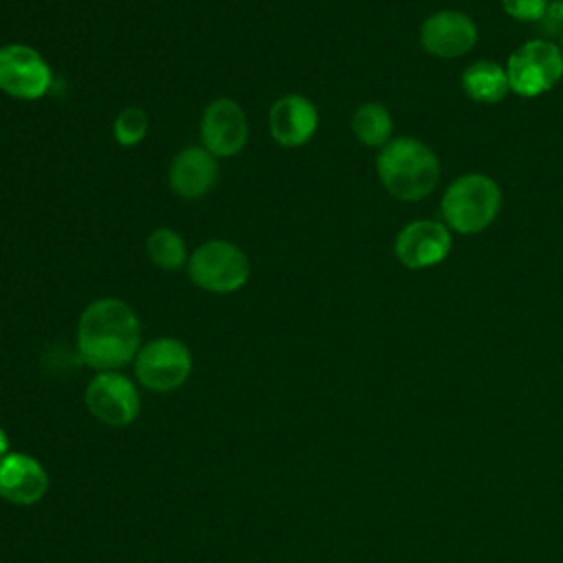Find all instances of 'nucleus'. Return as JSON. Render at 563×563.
Returning <instances> with one entry per match:
<instances>
[{
	"label": "nucleus",
	"instance_id": "1",
	"mask_svg": "<svg viewBox=\"0 0 563 563\" xmlns=\"http://www.w3.org/2000/svg\"><path fill=\"white\" fill-rule=\"evenodd\" d=\"M139 347L141 323L123 299L101 297L84 308L77 323V352L88 367L117 372L134 361Z\"/></svg>",
	"mask_w": 563,
	"mask_h": 563
},
{
	"label": "nucleus",
	"instance_id": "2",
	"mask_svg": "<svg viewBox=\"0 0 563 563\" xmlns=\"http://www.w3.org/2000/svg\"><path fill=\"white\" fill-rule=\"evenodd\" d=\"M376 174L383 189L400 202L431 196L440 183L438 154L413 136H396L378 150Z\"/></svg>",
	"mask_w": 563,
	"mask_h": 563
},
{
	"label": "nucleus",
	"instance_id": "3",
	"mask_svg": "<svg viewBox=\"0 0 563 563\" xmlns=\"http://www.w3.org/2000/svg\"><path fill=\"white\" fill-rule=\"evenodd\" d=\"M501 209V189L486 174H462L444 189L440 200L442 222L449 231L473 235L488 229Z\"/></svg>",
	"mask_w": 563,
	"mask_h": 563
},
{
	"label": "nucleus",
	"instance_id": "4",
	"mask_svg": "<svg viewBox=\"0 0 563 563\" xmlns=\"http://www.w3.org/2000/svg\"><path fill=\"white\" fill-rule=\"evenodd\" d=\"M251 264L246 253L229 240H207L189 253V279L213 295L238 292L249 282Z\"/></svg>",
	"mask_w": 563,
	"mask_h": 563
},
{
	"label": "nucleus",
	"instance_id": "5",
	"mask_svg": "<svg viewBox=\"0 0 563 563\" xmlns=\"http://www.w3.org/2000/svg\"><path fill=\"white\" fill-rule=\"evenodd\" d=\"M510 92L519 97H539L563 79V53L550 40H528L506 59Z\"/></svg>",
	"mask_w": 563,
	"mask_h": 563
},
{
	"label": "nucleus",
	"instance_id": "6",
	"mask_svg": "<svg viewBox=\"0 0 563 563\" xmlns=\"http://www.w3.org/2000/svg\"><path fill=\"white\" fill-rule=\"evenodd\" d=\"M134 372L143 387L152 391H172L180 387L191 372L189 347L172 336H158L139 347Z\"/></svg>",
	"mask_w": 563,
	"mask_h": 563
},
{
	"label": "nucleus",
	"instance_id": "7",
	"mask_svg": "<svg viewBox=\"0 0 563 563\" xmlns=\"http://www.w3.org/2000/svg\"><path fill=\"white\" fill-rule=\"evenodd\" d=\"M53 86V70L44 55L29 44L0 46V90L20 101H37Z\"/></svg>",
	"mask_w": 563,
	"mask_h": 563
},
{
	"label": "nucleus",
	"instance_id": "8",
	"mask_svg": "<svg viewBox=\"0 0 563 563\" xmlns=\"http://www.w3.org/2000/svg\"><path fill=\"white\" fill-rule=\"evenodd\" d=\"M451 246L453 238L444 222L413 220L398 231L394 242V255L405 268L420 271L444 262L451 253Z\"/></svg>",
	"mask_w": 563,
	"mask_h": 563
},
{
	"label": "nucleus",
	"instance_id": "9",
	"mask_svg": "<svg viewBox=\"0 0 563 563\" xmlns=\"http://www.w3.org/2000/svg\"><path fill=\"white\" fill-rule=\"evenodd\" d=\"M249 139L246 114L229 97L213 99L200 119V141L216 158H231L240 154Z\"/></svg>",
	"mask_w": 563,
	"mask_h": 563
},
{
	"label": "nucleus",
	"instance_id": "10",
	"mask_svg": "<svg viewBox=\"0 0 563 563\" xmlns=\"http://www.w3.org/2000/svg\"><path fill=\"white\" fill-rule=\"evenodd\" d=\"M86 405L95 418L110 427L130 424L141 407L132 380L119 372H97L86 387Z\"/></svg>",
	"mask_w": 563,
	"mask_h": 563
},
{
	"label": "nucleus",
	"instance_id": "11",
	"mask_svg": "<svg viewBox=\"0 0 563 563\" xmlns=\"http://www.w3.org/2000/svg\"><path fill=\"white\" fill-rule=\"evenodd\" d=\"M477 44V24L471 15L455 9L431 13L420 26V46L440 59H457Z\"/></svg>",
	"mask_w": 563,
	"mask_h": 563
},
{
	"label": "nucleus",
	"instance_id": "12",
	"mask_svg": "<svg viewBox=\"0 0 563 563\" xmlns=\"http://www.w3.org/2000/svg\"><path fill=\"white\" fill-rule=\"evenodd\" d=\"M319 128V112L314 103L299 95H282L268 110V132L282 147L306 145Z\"/></svg>",
	"mask_w": 563,
	"mask_h": 563
},
{
	"label": "nucleus",
	"instance_id": "13",
	"mask_svg": "<svg viewBox=\"0 0 563 563\" xmlns=\"http://www.w3.org/2000/svg\"><path fill=\"white\" fill-rule=\"evenodd\" d=\"M169 187L185 200H196L209 194L218 180V158L202 145L183 147L169 163Z\"/></svg>",
	"mask_w": 563,
	"mask_h": 563
},
{
	"label": "nucleus",
	"instance_id": "14",
	"mask_svg": "<svg viewBox=\"0 0 563 563\" xmlns=\"http://www.w3.org/2000/svg\"><path fill=\"white\" fill-rule=\"evenodd\" d=\"M48 477L44 466L24 453H7L0 460V497L11 504H35L44 497Z\"/></svg>",
	"mask_w": 563,
	"mask_h": 563
},
{
	"label": "nucleus",
	"instance_id": "15",
	"mask_svg": "<svg viewBox=\"0 0 563 563\" xmlns=\"http://www.w3.org/2000/svg\"><path fill=\"white\" fill-rule=\"evenodd\" d=\"M460 84L464 95L475 103H499L510 92L506 66L493 59H477L468 64Z\"/></svg>",
	"mask_w": 563,
	"mask_h": 563
},
{
	"label": "nucleus",
	"instance_id": "16",
	"mask_svg": "<svg viewBox=\"0 0 563 563\" xmlns=\"http://www.w3.org/2000/svg\"><path fill=\"white\" fill-rule=\"evenodd\" d=\"M352 132L367 147H383L391 141L394 121L383 103L367 101L358 106L352 114Z\"/></svg>",
	"mask_w": 563,
	"mask_h": 563
},
{
	"label": "nucleus",
	"instance_id": "17",
	"mask_svg": "<svg viewBox=\"0 0 563 563\" xmlns=\"http://www.w3.org/2000/svg\"><path fill=\"white\" fill-rule=\"evenodd\" d=\"M145 251L150 262L167 273L180 271L189 262V251L183 235L169 227H161L147 235Z\"/></svg>",
	"mask_w": 563,
	"mask_h": 563
},
{
	"label": "nucleus",
	"instance_id": "18",
	"mask_svg": "<svg viewBox=\"0 0 563 563\" xmlns=\"http://www.w3.org/2000/svg\"><path fill=\"white\" fill-rule=\"evenodd\" d=\"M147 130H150V119H147L145 110L139 106L123 108L112 123V134H114L117 143L123 147H132V145L141 143L145 139Z\"/></svg>",
	"mask_w": 563,
	"mask_h": 563
},
{
	"label": "nucleus",
	"instance_id": "19",
	"mask_svg": "<svg viewBox=\"0 0 563 563\" xmlns=\"http://www.w3.org/2000/svg\"><path fill=\"white\" fill-rule=\"evenodd\" d=\"M506 15L517 22H539L550 0H499Z\"/></svg>",
	"mask_w": 563,
	"mask_h": 563
},
{
	"label": "nucleus",
	"instance_id": "20",
	"mask_svg": "<svg viewBox=\"0 0 563 563\" xmlns=\"http://www.w3.org/2000/svg\"><path fill=\"white\" fill-rule=\"evenodd\" d=\"M539 24L543 29H548V33H552V31L563 33V0H550Z\"/></svg>",
	"mask_w": 563,
	"mask_h": 563
},
{
	"label": "nucleus",
	"instance_id": "21",
	"mask_svg": "<svg viewBox=\"0 0 563 563\" xmlns=\"http://www.w3.org/2000/svg\"><path fill=\"white\" fill-rule=\"evenodd\" d=\"M9 453V440H7V433L0 429V460Z\"/></svg>",
	"mask_w": 563,
	"mask_h": 563
},
{
	"label": "nucleus",
	"instance_id": "22",
	"mask_svg": "<svg viewBox=\"0 0 563 563\" xmlns=\"http://www.w3.org/2000/svg\"><path fill=\"white\" fill-rule=\"evenodd\" d=\"M559 48H561V53H563V33H561V44H559Z\"/></svg>",
	"mask_w": 563,
	"mask_h": 563
}]
</instances>
